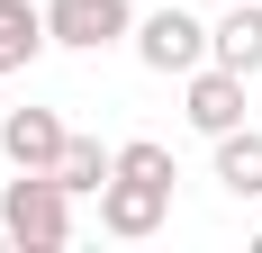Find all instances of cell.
<instances>
[{
    "label": "cell",
    "mask_w": 262,
    "mask_h": 253,
    "mask_svg": "<svg viewBox=\"0 0 262 253\" xmlns=\"http://www.w3.org/2000/svg\"><path fill=\"white\" fill-rule=\"evenodd\" d=\"M0 226H9L18 253H63V244H73V190H63L54 172L0 181Z\"/></svg>",
    "instance_id": "6da1fadb"
},
{
    "label": "cell",
    "mask_w": 262,
    "mask_h": 253,
    "mask_svg": "<svg viewBox=\"0 0 262 253\" xmlns=\"http://www.w3.org/2000/svg\"><path fill=\"white\" fill-rule=\"evenodd\" d=\"M136 64L145 73H163V81H181V73H199L208 64V18L199 9H181V0H163V9H136Z\"/></svg>",
    "instance_id": "7a4b0ae2"
},
{
    "label": "cell",
    "mask_w": 262,
    "mask_h": 253,
    "mask_svg": "<svg viewBox=\"0 0 262 253\" xmlns=\"http://www.w3.org/2000/svg\"><path fill=\"white\" fill-rule=\"evenodd\" d=\"M163 226H172V181H136V172L100 181V235L145 244V235H163Z\"/></svg>",
    "instance_id": "3957f363"
},
{
    "label": "cell",
    "mask_w": 262,
    "mask_h": 253,
    "mask_svg": "<svg viewBox=\"0 0 262 253\" xmlns=\"http://www.w3.org/2000/svg\"><path fill=\"white\" fill-rule=\"evenodd\" d=\"M46 36L63 54H100V46H127L136 36V9L127 0H46Z\"/></svg>",
    "instance_id": "277c9868"
},
{
    "label": "cell",
    "mask_w": 262,
    "mask_h": 253,
    "mask_svg": "<svg viewBox=\"0 0 262 253\" xmlns=\"http://www.w3.org/2000/svg\"><path fill=\"white\" fill-rule=\"evenodd\" d=\"M181 118L199 126L208 145H217V136H226V126H244V73H226L217 54H208V64H199V73H181Z\"/></svg>",
    "instance_id": "5b68a950"
},
{
    "label": "cell",
    "mask_w": 262,
    "mask_h": 253,
    "mask_svg": "<svg viewBox=\"0 0 262 253\" xmlns=\"http://www.w3.org/2000/svg\"><path fill=\"white\" fill-rule=\"evenodd\" d=\"M63 136H73V126L54 118V109H0V154H9V172H54Z\"/></svg>",
    "instance_id": "8992f818"
},
{
    "label": "cell",
    "mask_w": 262,
    "mask_h": 253,
    "mask_svg": "<svg viewBox=\"0 0 262 253\" xmlns=\"http://www.w3.org/2000/svg\"><path fill=\"white\" fill-rule=\"evenodd\" d=\"M208 54L226 73H244V81L262 73V0H226V18L208 27Z\"/></svg>",
    "instance_id": "52a82bcc"
},
{
    "label": "cell",
    "mask_w": 262,
    "mask_h": 253,
    "mask_svg": "<svg viewBox=\"0 0 262 253\" xmlns=\"http://www.w3.org/2000/svg\"><path fill=\"white\" fill-rule=\"evenodd\" d=\"M46 46H54V36H46V0H0V81L27 73Z\"/></svg>",
    "instance_id": "ba28073f"
},
{
    "label": "cell",
    "mask_w": 262,
    "mask_h": 253,
    "mask_svg": "<svg viewBox=\"0 0 262 253\" xmlns=\"http://www.w3.org/2000/svg\"><path fill=\"white\" fill-rule=\"evenodd\" d=\"M208 172H217V190H226V199H262V126H226Z\"/></svg>",
    "instance_id": "9c48e42d"
},
{
    "label": "cell",
    "mask_w": 262,
    "mask_h": 253,
    "mask_svg": "<svg viewBox=\"0 0 262 253\" xmlns=\"http://www.w3.org/2000/svg\"><path fill=\"white\" fill-rule=\"evenodd\" d=\"M118 172V145H100V136H63V154H54V181L73 190V199H100V181Z\"/></svg>",
    "instance_id": "30bf717a"
},
{
    "label": "cell",
    "mask_w": 262,
    "mask_h": 253,
    "mask_svg": "<svg viewBox=\"0 0 262 253\" xmlns=\"http://www.w3.org/2000/svg\"><path fill=\"white\" fill-rule=\"evenodd\" d=\"M118 172H136V181H181V163H172V145H154V136H127V145H118Z\"/></svg>",
    "instance_id": "8fae6325"
}]
</instances>
